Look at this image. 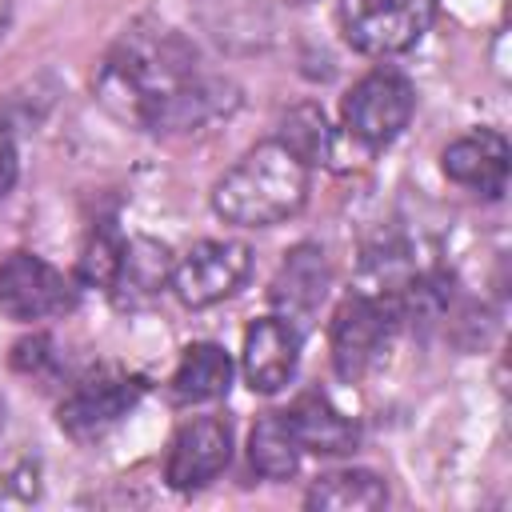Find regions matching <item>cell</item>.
<instances>
[{
	"label": "cell",
	"mask_w": 512,
	"mask_h": 512,
	"mask_svg": "<svg viewBox=\"0 0 512 512\" xmlns=\"http://www.w3.org/2000/svg\"><path fill=\"white\" fill-rule=\"evenodd\" d=\"M284 424L292 428L300 452H316V456H344L356 452L360 444V428L352 416H344L324 392H300L288 412H280Z\"/></svg>",
	"instance_id": "obj_13"
},
{
	"label": "cell",
	"mask_w": 512,
	"mask_h": 512,
	"mask_svg": "<svg viewBox=\"0 0 512 512\" xmlns=\"http://www.w3.org/2000/svg\"><path fill=\"white\" fill-rule=\"evenodd\" d=\"M252 272V248L240 240H200L172 264V292L188 308H212L228 300Z\"/></svg>",
	"instance_id": "obj_6"
},
{
	"label": "cell",
	"mask_w": 512,
	"mask_h": 512,
	"mask_svg": "<svg viewBox=\"0 0 512 512\" xmlns=\"http://www.w3.org/2000/svg\"><path fill=\"white\" fill-rule=\"evenodd\" d=\"M300 364V328L288 316H264L244 332L240 372L252 392H280Z\"/></svg>",
	"instance_id": "obj_10"
},
{
	"label": "cell",
	"mask_w": 512,
	"mask_h": 512,
	"mask_svg": "<svg viewBox=\"0 0 512 512\" xmlns=\"http://www.w3.org/2000/svg\"><path fill=\"white\" fill-rule=\"evenodd\" d=\"M16 176H20V156H16V140H12V132L0 124V200L12 192V184H16Z\"/></svg>",
	"instance_id": "obj_20"
},
{
	"label": "cell",
	"mask_w": 512,
	"mask_h": 512,
	"mask_svg": "<svg viewBox=\"0 0 512 512\" xmlns=\"http://www.w3.org/2000/svg\"><path fill=\"white\" fill-rule=\"evenodd\" d=\"M340 112H344V128L360 144L384 148L408 128V120L416 112V88L396 68H372L344 92Z\"/></svg>",
	"instance_id": "obj_4"
},
{
	"label": "cell",
	"mask_w": 512,
	"mask_h": 512,
	"mask_svg": "<svg viewBox=\"0 0 512 512\" xmlns=\"http://www.w3.org/2000/svg\"><path fill=\"white\" fill-rule=\"evenodd\" d=\"M248 464L264 480H288L300 468V444L280 412L264 416L248 436Z\"/></svg>",
	"instance_id": "obj_17"
},
{
	"label": "cell",
	"mask_w": 512,
	"mask_h": 512,
	"mask_svg": "<svg viewBox=\"0 0 512 512\" xmlns=\"http://www.w3.org/2000/svg\"><path fill=\"white\" fill-rule=\"evenodd\" d=\"M388 500V484L368 468H340L328 476H316L304 504L324 512H368Z\"/></svg>",
	"instance_id": "obj_16"
},
{
	"label": "cell",
	"mask_w": 512,
	"mask_h": 512,
	"mask_svg": "<svg viewBox=\"0 0 512 512\" xmlns=\"http://www.w3.org/2000/svg\"><path fill=\"white\" fill-rule=\"evenodd\" d=\"M284 148H292L308 168L312 164H324L328 152H332V132H328V120L316 104H300L292 108L284 120H280V136H276Z\"/></svg>",
	"instance_id": "obj_18"
},
{
	"label": "cell",
	"mask_w": 512,
	"mask_h": 512,
	"mask_svg": "<svg viewBox=\"0 0 512 512\" xmlns=\"http://www.w3.org/2000/svg\"><path fill=\"white\" fill-rule=\"evenodd\" d=\"M144 392H148L144 376H96L76 384L60 400L56 420L72 440H96L112 424H120L144 400Z\"/></svg>",
	"instance_id": "obj_8"
},
{
	"label": "cell",
	"mask_w": 512,
	"mask_h": 512,
	"mask_svg": "<svg viewBox=\"0 0 512 512\" xmlns=\"http://www.w3.org/2000/svg\"><path fill=\"white\" fill-rule=\"evenodd\" d=\"M0 424H4V408H0Z\"/></svg>",
	"instance_id": "obj_22"
},
{
	"label": "cell",
	"mask_w": 512,
	"mask_h": 512,
	"mask_svg": "<svg viewBox=\"0 0 512 512\" xmlns=\"http://www.w3.org/2000/svg\"><path fill=\"white\" fill-rule=\"evenodd\" d=\"M228 388H232V356L212 340L188 344L172 372V396L180 404H208L220 400Z\"/></svg>",
	"instance_id": "obj_15"
},
{
	"label": "cell",
	"mask_w": 512,
	"mask_h": 512,
	"mask_svg": "<svg viewBox=\"0 0 512 512\" xmlns=\"http://www.w3.org/2000/svg\"><path fill=\"white\" fill-rule=\"evenodd\" d=\"M4 24H8V0H0V32H4Z\"/></svg>",
	"instance_id": "obj_21"
},
{
	"label": "cell",
	"mask_w": 512,
	"mask_h": 512,
	"mask_svg": "<svg viewBox=\"0 0 512 512\" xmlns=\"http://www.w3.org/2000/svg\"><path fill=\"white\" fill-rule=\"evenodd\" d=\"M168 276H172L168 248L148 240V236H136V240H124V252H120V264H116L108 292L120 308H140L164 288Z\"/></svg>",
	"instance_id": "obj_14"
},
{
	"label": "cell",
	"mask_w": 512,
	"mask_h": 512,
	"mask_svg": "<svg viewBox=\"0 0 512 512\" xmlns=\"http://www.w3.org/2000/svg\"><path fill=\"white\" fill-rule=\"evenodd\" d=\"M300 4H308V0H300Z\"/></svg>",
	"instance_id": "obj_23"
},
{
	"label": "cell",
	"mask_w": 512,
	"mask_h": 512,
	"mask_svg": "<svg viewBox=\"0 0 512 512\" xmlns=\"http://www.w3.org/2000/svg\"><path fill=\"white\" fill-rule=\"evenodd\" d=\"M396 324L400 320H396V312H392V304L384 296H368V292L348 296L336 308L332 328H328V348H332L336 376L348 380V384L364 380L380 364Z\"/></svg>",
	"instance_id": "obj_5"
},
{
	"label": "cell",
	"mask_w": 512,
	"mask_h": 512,
	"mask_svg": "<svg viewBox=\"0 0 512 512\" xmlns=\"http://www.w3.org/2000/svg\"><path fill=\"white\" fill-rule=\"evenodd\" d=\"M308 200V164L280 140L248 148L212 188V208L236 228H272Z\"/></svg>",
	"instance_id": "obj_2"
},
{
	"label": "cell",
	"mask_w": 512,
	"mask_h": 512,
	"mask_svg": "<svg viewBox=\"0 0 512 512\" xmlns=\"http://www.w3.org/2000/svg\"><path fill=\"white\" fill-rule=\"evenodd\" d=\"M76 304V288L72 280L52 268L44 256L36 252H8L0 260V312L8 320L32 324V320H48L60 316Z\"/></svg>",
	"instance_id": "obj_7"
},
{
	"label": "cell",
	"mask_w": 512,
	"mask_h": 512,
	"mask_svg": "<svg viewBox=\"0 0 512 512\" xmlns=\"http://www.w3.org/2000/svg\"><path fill=\"white\" fill-rule=\"evenodd\" d=\"M232 460V424L224 416H196L176 428L168 456H164V480L176 492H192L212 484Z\"/></svg>",
	"instance_id": "obj_9"
},
{
	"label": "cell",
	"mask_w": 512,
	"mask_h": 512,
	"mask_svg": "<svg viewBox=\"0 0 512 512\" xmlns=\"http://www.w3.org/2000/svg\"><path fill=\"white\" fill-rule=\"evenodd\" d=\"M232 88L164 24L128 28L96 72L100 104L144 132H192L232 108Z\"/></svg>",
	"instance_id": "obj_1"
},
{
	"label": "cell",
	"mask_w": 512,
	"mask_h": 512,
	"mask_svg": "<svg viewBox=\"0 0 512 512\" xmlns=\"http://www.w3.org/2000/svg\"><path fill=\"white\" fill-rule=\"evenodd\" d=\"M440 168L452 184L484 200H500L508 188V140L492 128L464 132L440 152Z\"/></svg>",
	"instance_id": "obj_11"
},
{
	"label": "cell",
	"mask_w": 512,
	"mask_h": 512,
	"mask_svg": "<svg viewBox=\"0 0 512 512\" xmlns=\"http://www.w3.org/2000/svg\"><path fill=\"white\" fill-rule=\"evenodd\" d=\"M344 40L364 56H400L424 40L436 20V0H340Z\"/></svg>",
	"instance_id": "obj_3"
},
{
	"label": "cell",
	"mask_w": 512,
	"mask_h": 512,
	"mask_svg": "<svg viewBox=\"0 0 512 512\" xmlns=\"http://www.w3.org/2000/svg\"><path fill=\"white\" fill-rule=\"evenodd\" d=\"M120 252H124V236L112 232L108 224L96 228L80 252V280L84 284H96V288H108L112 276H116V264H120Z\"/></svg>",
	"instance_id": "obj_19"
},
{
	"label": "cell",
	"mask_w": 512,
	"mask_h": 512,
	"mask_svg": "<svg viewBox=\"0 0 512 512\" xmlns=\"http://www.w3.org/2000/svg\"><path fill=\"white\" fill-rule=\"evenodd\" d=\"M332 284V268L320 244H296L292 252H284L272 284H268V300L280 316H288L296 328L324 304Z\"/></svg>",
	"instance_id": "obj_12"
}]
</instances>
